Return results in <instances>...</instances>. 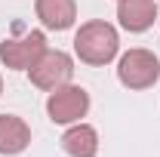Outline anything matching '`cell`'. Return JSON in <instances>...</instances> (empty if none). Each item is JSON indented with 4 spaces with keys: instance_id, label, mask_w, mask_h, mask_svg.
<instances>
[{
    "instance_id": "7a4b0ae2",
    "label": "cell",
    "mask_w": 160,
    "mask_h": 157,
    "mask_svg": "<svg viewBox=\"0 0 160 157\" xmlns=\"http://www.w3.org/2000/svg\"><path fill=\"white\" fill-rule=\"evenodd\" d=\"M117 80L126 89H148L160 80V59L151 49H126L117 62Z\"/></svg>"
},
{
    "instance_id": "6da1fadb",
    "label": "cell",
    "mask_w": 160,
    "mask_h": 157,
    "mask_svg": "<svg viewBox=\"0 0 160 157\" xmlns=\"http://www.w3.org/2000/svg\"><path fill=\"white\" fill-rule=\"evenodd\" d=\"M74 53H77V59L83 65H92V68H102V65L114 62L120 53L117 28L102 19L83 22L77 28V34H74Z\"/></svg>"
},
{
    "instance_id": "30bf717a",
    "label": "cell",
    "mask_w": 160,
    "mask_h": 157,
    "mask_svg": "<svg viewBox=\"0 0 160 157\" xmlns=\"http://www.w3.org/2000/svg\"><path fill=\"white\" fill-rule=\"evenodd\" d=\"M0 93H3V80H0Z\"/></svg>"
},
{
    "instance_id": "9c48e42d",
    "label": "cell",
    "mask_w": 160,
    "mask_h": 157,
    "mask_svg": "<svg viewBox=\"0 0 160 157\" xmlns=\"http://www.w3.org/2000/svg\"><path fill=\"white\" fill-rule=\"evenodd\" d=\"M28 145H31V126L16 114H0V154H22Z\"/></svg>"
},
{
    "instance_id": "ba28073f",
    "label": "cell",
    "mask_w": 160,
    "mask_h": 157,
    "mask_svg": "<svg viewBox=\"0 0 160 157\" xmlns=\"http://www.w3.org/2000/svg\"><path fill=\"white\" fill-rule=\"evenodd\" d=\"M62 151L68 157H96L99 154V133H96V126H89V123H71L68 129H65V136H62Z\"/></svg>"
},
{
    "instance_id": "5b68a950",
    "label": "cell",
    "mask_w": 160,
    "mask_h": 157,
    "mask_svg": "<svg viewBox=\"0 0 160 157\" xmlns=\"http://www.w3.org/2000/svg\"><path fill=\"white\" fill-rule=\"evenodd\" d=\"M43 53H46V34L43 31H25L22 37H9L0 43V62L12 71H28Z\"/></svg>"
},
{
    "instance_id": "277c9868",
    "label": "cell",
    "mask_w": 160,
    "mask_h": 157,
    "mask_svg": "<svg viewBox=\"0 0 160 157\" xmlns=\"http://www.w3.org/2000/svg\"><path fill=\"white\" fill-rule=\"evenodd\" d=\"M89 111V93L77 86V83H65L59 89H52L49 99H46V114L52 123H62V126H71L77 123L80 117H86Z\"/></svg>"
},
{
    "instance_id": "3957f363",
    "label": "cell",
    "mask_w": 160,
    "mask_h": 157,
    "mask_svg": "<svg viewBox=\"0 0 160 157\" xmlns=\"http://www.w3.org/2000/svg\"><path fill=\"white\" fill-rule=\"evenodd\" d=\"M28 77H31V83L37 89L52 93V89H59L65 83H71V77H74V59L68 53H62V49H49L46 46V53L28 68Z\"/></svg>"
},
{
    "instance_id": "52a82bcc",
    "label": "cell",
    "mask_w": 160,
    "mask_h": 157,
    "mask_svg": "<svg viewBox=\"0 0 160 157\" xmlns=\"http://www.w3.org/2000/svg\"><path fill=\"white\" fill-rule=\"evenodd\" d=\"M34 9H37V19L46 31H68L77 22V3L74 0H37Z\"/></svg>"
},
{
    "instance_id": "8992f818",
    "label": "cell",
    "mask_w": 160,
    "mask_h": 157,
    "mask_svg": "<svg viewBox=\"0 0 160 157\" xmlns=\"http://www.w3.org/2000/svg\"><path fill=\"white\" fill-rule=\"evenodd\" d=\"M117 19H120V28L123 31L142 34V31H148L160 19L157 3L154 0H117Z\"/></svg>"
}]
</instances>
